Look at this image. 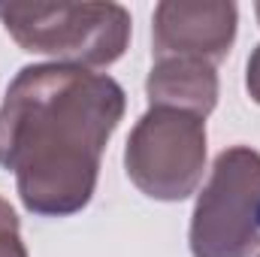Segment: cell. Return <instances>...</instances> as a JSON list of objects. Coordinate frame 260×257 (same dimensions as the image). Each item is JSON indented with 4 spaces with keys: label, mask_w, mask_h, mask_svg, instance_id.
I'll return each mask as SVG.
<instances>
[{
    "label": "cell",
    "mask_w": 260,
    "mask_h": 257,
    "mask_svg": "<svg viewBox=\"0 0 260 257\" xmlns=\"http://www.w3.org/2000/svg\"><path fill=\"white\" fill-rule=\"evenodd\" d=\"M239 9L230 0H164L154 6L151 40L157 58H194L218 67L236 43Z\"/></svg>",
    "instance_id": "cell-5"
},
{
    "label": "cell",
    "mask_w": 260,
    "mask_h": 257,
    "mask_svg": "<svg viewBox=\"0 0 260 257\" xmlns=\"http://www.w3.org/2000/svg\"><path fill=\"white\" fill-rule=\"evenodd\" d=\"M0 24L21 52L70 67H112L130 46L121 3H0Z\"/></svg>",
    "instance_id": "cell-2"
},
{
    "label": "cell",
    "mask_w": 260,
    "mask_h": 257,
    "mask_svg": "<svg viewBox=\"0 0 260 257\" xmlns=\"http://www.w3.org/2000/svg\"><path fill=\"white\" fill-rule=\"evenodd\" d=\"M245 88H248V97L260 103V46L251 52L248 67H245Z\"/></svg>",
    "instance_id": "cell-8"
},
{
    "label": "cell",
    "mask_w": 260,
    "mask_h": 257,
    "mask_svg": "<svg viewBox=\"0 0 260 257\" xmlns=\"http://www.w3.org/2000/svg\"><path fill=\"white\" fill-rule=\"evenodd\" d=\"M188 242L194 257H251L260 248V151L230 145L215 157Z\"/></svg>",
    "instance_id": "cell-3"
},
{
    "label": "cell",
    "mask_w": 260,
    "mask_h": 257,
    "mask_svg": "<svg viewBox=\"0 0 260 257\" xmlns=\"http://www.w3.org/2000/svg\"><path fill=\"white\" fill-rule=\"evenodd\" d=\"M127 112L124 88L70 64L21 67L0 103V167L30 215L70 218L97 191L103 151Z\"/></svg>",
    "instance_id": "cell-1"
},
{
    "label": "cell",
    "mask_w": 260,
    "mask_h": 257,
    "mask_svg": "<svg viewBox=\"0 0 260 257\" xmlns=\"http://www.w3.org/2000/svg\"><path fill=\"white\" fill-rule=\"evenodd\" d=\"M145 97L148 106L206 118L218 106V70L194 58H157L145 79Z\"/></svg>",
    "instance_id": "cell-6"
},
{
    "label": "cell",
    "mask_w": 260,
    "mask_h": 257,
    "mask_svg": "<svg viewBox=\"0 0 260 257\" xmlns=\"http://www.w3.org/2000/svg\"><path fill=\"white\" fill-rule=\"evenodd\" d=\"M254 12H257V21H260V3H257V6H254Z\"/></svg>",
    "instance_id": "cell-9"
},
{
    "label": "cell",
    "mask_w": 260,
    "mask_h": 257,
    "mask_svg": "<svg viewBox=\"0 0 260 257\" xmlns=\"http://www.w3.org/2000/svg\"><path fill=\"white\" fill-rule=\"evenodd\" d=\"M127 179L151 200L182 203L197 194L206 170V118L148 106L124 145Z\"/></svg>",
    "instance_id": "cell-4"
},
{
    "label": "cell",
    "mask_w": 260,
    "mask_h": 257,
    "mask_svg": "<svg viewBox=\"0 0 260 257\" xmlns=\"http://www.w3.org/2000/svg\"><path fill=\"white\" fill-rule=\"evenodd\" d=\"M0 257H27V248L21 242L18 215L3 197H0Z\"/></svg>",
    "instance_id": "cell-7"
},
{
    "label": "cell",
    "mask_w": 260,
    "mask_h": 257,
    "mask_svg": "<svg viewBox=\"0 0 260 257\" xmlns=\"http://www.w3.org/2000/svg\"><path fill=\"white\" fill-rule=\"evenodd\" d=\"M257 257H260V254H257Z\"/></svg>",
    "instance_id": "cell-10"
}]
</instances>
